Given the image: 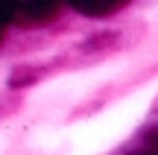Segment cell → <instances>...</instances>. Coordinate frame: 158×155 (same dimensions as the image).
Masks as SVG:
<instances>
[{"instance_id":"1","label":"cell","mask_w":158,"mask_h":155,"mask_svg":"<svg viewBox=\"0 0 158 155\" xmlns=\"http://www.w3.org/2000/svg\"><path fill=\"white\" fill-rule=\"evenodd\" d=\"M59 15V0H0V18L6 23L41 27Z\"/></svg>"},{"instance_id":"4","label":"cell","mask_w":158,"mask_h":155,"mask_svg":"<svg viewBox=\"0 0 158 155\" xmlns=\"http://www.w3.org/2000/svg\"><path fill=\"white\" fill-rule=\"evenodd\" d=\"M3 29H6V21L0 18V41H3Z\"/></svg>"},{"instance_id":"3","label":"cell","mask_w":158,"mask_h":155,"mask_svg":"<svg viewBox=\"0 0 158 155\" xmlns=\"http://www.w3.org/2000/svg\"><path fill=\"white\" fill-rule=\"evenodd\" d=\"M129 155H158V126L149 129V132L141 138V144H138Z\"/></svg>"},{"instance_id":"2","label":"cell","mask_w":158,"mask_h":155,"mask_svg":"<svg viewBox=\"0 0 158 155\" xmlns=\"http://www.w3.org/2000/svg\"><path fill=\"white\" fill-rule=\"evenodd\" d=\"M68 3L88 18H106V15H114L117 9H123L129 0H68Z\"/></svg>"}]
</instances>
